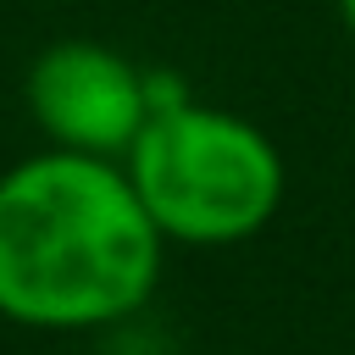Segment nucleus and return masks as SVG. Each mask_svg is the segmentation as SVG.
Masks as SVG:
<instances>
[{"label": "nucleus", "instance_id": "nucleus-1", "mask_svg": "<svg viewBox=\"0 0 355 355\" xmlns=\"http://www.w3.org/2000/svg\"><path fill=\"white\" fill-rule=\"evenodd\" d=\"M161 227L128 166L44 150L0 178V316L89 333L133 316L161 283Z\"/></svg>", "mask_w": 355, "mask_h": 355}, {"label": "nucleus", "instance_id": "nucleus-2", "mask_svg": "<svg viewBox=\"0 0 355 355\" xmlns=\"http://www.w3.org/2000/svg\"><path fill=\"white\" fill-rule=\"evenodd\" d=\"M166 244L227 250L255 239L288 189L277 144L239 111L178 100L161 105L122 155Z\"/></svg>", "mask_w": 355, "mask_h": 355}, {"label": "nucleus", "instance_id": "nucleus-3", "mask_svg": "<svg viewBox=\"0 0 355 355\" xmlns=\"http://www.w3.org/2000/svg\"><path fill=\"white\" fill-rule=\"evenodd\" d=\"M28 111L50 133V150L116 161L155 116L150 72H139L111 44L61 39L28 67Z\"/></svg>", "mask_w": 355, "mask_h": 355}, {"label": "nucleus", "instance_id": "nucleus-4", "mask_svg": "<svg viewBox=\"0 0 355 355\" xmlns=\"http://www.w3.org/2000/svg\"><path fill=\"white\" fill-rule=\"evenodd\" d=\"M338 17H344V28H349V39H355V0H338Z\"/></svg>", "mask_w": 355, "mask_h": 355}]
</instances>
